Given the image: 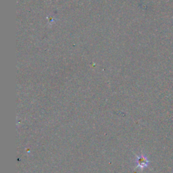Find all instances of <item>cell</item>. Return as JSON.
I'll use <instances>...</instances> for the list:
<instances>
[{"label": "cell", "mask_w": 173, "mask_h": 173, "mask_svg": "<svg viewBox=\"0 0 173 173\" xmlns=\"http://www.w3.org/2000/svg\"><path fill=\"white\" fill-rule=\"evenodd\" d=\"M138 164H139V166L141 167H144V166H147L148 161L144 157H141L138 160Z\"/></svg>", "instance_id": "6da1fadb"}]
</instances>
